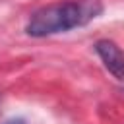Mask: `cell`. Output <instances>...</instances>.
Listing matches in <instances>:
<instances>
[{"mask_svg": "<svg viewBox=\"0 0 124 124\" xmlns=\"http://www.w3.org/2000/svg\"><path fill=\"white\" fill-rule=\"evenodd\" d=\"M4 124H25L23 118H12V120H6Z\"/></svg>", "mask_w": 124, "mask_h": 124, "instance_id": "3", "label": "cell"}, {"mask_svg": "<svg viewBox=\"0 0 124 124\" xmlns=\"http://www.w3.org/2000/svg\"><path fill=\"white\" fill-rule=\"evenodd\" d=\"M103 12L101 0H64L48 4L37 10L27 25L25 31L31 37H48L56 33H66L76 27H83Z\"/></svg>", "mask_w": 124, "mask_h": 124, "instance_id": "1", "label": "cell"}, {"mask_svg": "<svg viewBox=\"0 0 124 124\" xmlns=\"http://www.w3.org/2000/svg\"><path fill=\"white\" fill-rule=\"evenodd\" d=\"M95 52L99 54L105 68L116 79H124V50L116 43H112L108 39H101L95 43Z\"/></svg>", "mask_w": 124, "mask_h": 124, "instance_id": "2", "label": "cell"}]
</instances>
